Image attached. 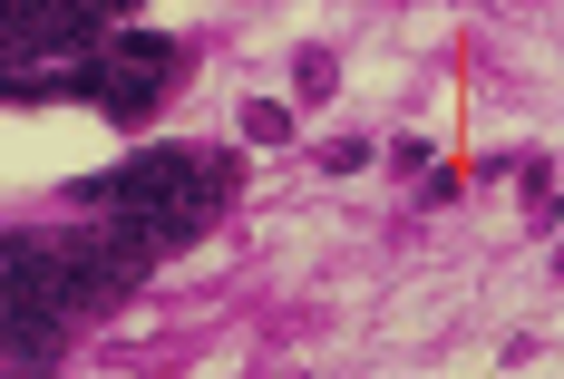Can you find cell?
Returning a JSON list of instances; mask_svg holds the SVG:
<instances>
[{
	"instance_id": "cell-3",
	"label": "cell",
	"mask_w": 564,
	"mask_h": 379,
	"mask_svg": "<svg viewBox=\"0 0 564 379\" xmlns=\"http://www.w3.org/2000/svg\"><path fill=\"white\" fill-rule=\"evenodd\" d=\"M340 88V68H332V50H302L292 58V98H302V108H322V98H332Z\"/></svg>"
},
{
	"instance_id": "cell-5",
	"label": "cell",
	"mask_w": 564,
	"mask_h": 379,
	"mask_svg": "<svg viewBox=\"0 0 564 379\" xmlns=\"http://www.w3.org/2000/svg\"><path fill=\"white\" fill-rule=\"evenodd\" d=\"M370 156H380V147H370V137H350V127H340V137H322V175H360Z\"/></svg>"
},
{
	"instance_id": "cell-4",
	"label": "cell",
	"mask_w": 564,
	"mask_h": 379,
	"mask_svg": "<svg viewBox=\"0 0 564 379\" xmlns=\"http://www.w3.org/2000/svg\"><path fill=\"white\" fill-rule=\"evenodd\" d=\"M243 137H253V147H282V137H292V108H282V98H243Z\"/></svg>"
},
{
	"instance_id": "cell-1",
	"label": "cell",
	"mask_w": 564,
	"mask_h": 379,
	"mask_svg": "<svg viewBox=\"0 0 564 379\" xmlns=\"http://www.w3.org/2000/svg\"><path fill=\"white\" fill-rule=\"evenodd\" d=\"M88 205H108L147 253H166V243L205 234L234 205V156H215V147H166V156H137V165H117V175H98Z\"/></svg>"
},
{
	"instance_id": "cell-2",
	"label": "cell",
	"mask_w": 564,
	"mask_h": 379,
	"mask_svg": "<svg viewBox=\"0 0 564 379\" xmlns=\"http://www.w3.org/2000/svg\"><path fill=\"white\" fill-rule=\"evenodd\" d=\"M78 88H88L108 117H127V127H137V117H156L175 88H185V50H175V40H156V30H117V40H98V50H88Z\"/></svg>"
},
{
	"instance_id": "cell-6",
	"label": "cell",
	"mask_w": 564,
	"mask_h": 379,
	"mask_svg": "<svg viewBox=\"0 0 564 379\" xmlns=\"http://www.w3.org/2000/svg\"><path fill=\"white\" fill-rule=\"evenodd\" d=\"M525 215L555 224V165H545V156H525Z\"/></svg>"
}]
</instances>
